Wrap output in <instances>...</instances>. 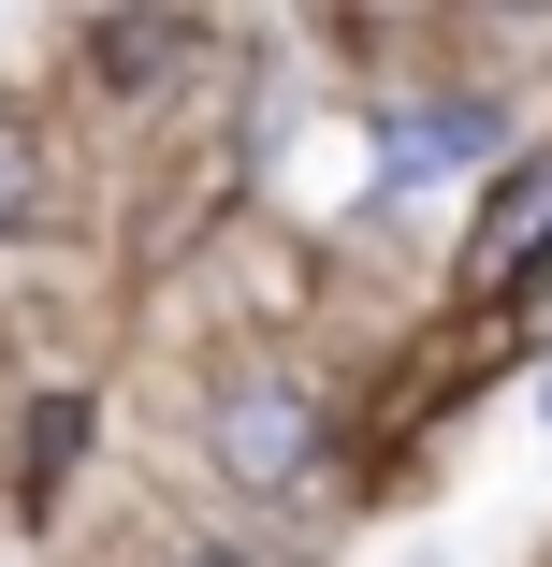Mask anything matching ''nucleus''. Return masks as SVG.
Segmentation results:
<instances>
[{
  "mask_svg": "<svg viewBox=\"0 0 552 567\" xmlns=\"http://www.w3.org/2000/svg\"><path fill=\"white\" fill-rule=\"evenodd\" d=\"M87 59L117 73V87H146V73H175V59H189V30H160V16H102V30H87Z\"/></svg>",
  "mask_w": 552,
  "mask_h": 567,
  "instance_id": "4",
  "label": "nucleus"
},
{
  "mask_svg": "<svg viewBox=\"0 0 552 567\" xmlns=\"http://www.w3.org/2000/svg\"><path fill=\"white\" fill-rule=\"evenodd\" d=\"M175 567H248V553H175Z\"/></svg>",
  "mask_w": 552,
  "mask_h": 567,
  "instance_id": "7",
  "label": "nucleus"
},
{
  "mask_svg": "<svg viewBox=\"0 0 552 567\" xmlns=\"http://www.w3.org/2000/svg\"><path fill=\"white\" fill-rule=\"evenodd\" d=\"M73 451H87V393H44V408H30V481H59Z\"/></svg>",
  "mask_w": 552,
  "mask_h": 567,
  "instance_id": "6",
  "label": "nucleus"
},
{
  "mask_svg": "<svg viewBox=\"0 0 552 567\" xmlns=\"http://www.w3.org/2000/svg\"><path fill=\"white\" fill-rule=\"evenodd\" d=\"M30 204H44V146L30 117H0V234H30Z\"/></svg>",
  "mask_w": 552,
  "mask_h": 567,
  "instance_id": "5",
  "label": "nucleus"
},
{
  "mask_svg": "<svg viewBox=\"0 0 552 567\" xmlns=\"http://www.w3.org/2000/svg\"><path fill=\"white\" fill-rule=\"evenodd\" d=\"M494 146H509V117H494V102H466V87H451V102H393V117H378V161H393L407 189L451 175V161H494Z\"/></svg>",
  "mask_w": 552,
  "mask_h": 567,
  "instance_id": "3",
  "label": "nucleus"
},
{
  "mask_svg": "<svg viewBox=\"0 0 552 567\" xmlns=\"http://www.w3.org/2000/svg\"><path fill=\"white\" fill-rule=\"evenodd\" d=\"M509 277H552V161H523L466 234V291H509Z\"/></svg>",
  "mask_w": 552,
  "mask_h": 567,
  "instance_id": "2",
  "label": "nucleus"
},
{
  "mask_svg": "<svg viewBox=\"0 0 552 567\" xmlns=\"http://www.w3.org/2000/svg\"><path fill=\"white\" fill-rule=\"evenodd\" d=\"M204 451H218L233 495H305L320 451H335V422H320V393H291V379H233L204 408Z\"/></svg>",
  "mask_w": 552,
  "mask_h": 567,
  "instance_id": "1",
  "label": "nucleus"
}]
</instances>
